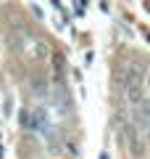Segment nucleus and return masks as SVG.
Wrapping results in <instances>:
<instances>
[{
    "mask_svg": "<svg viewBox=\"0 0 150 159\" xmlns=\"http://www.w3.org/2000/svg\"><path fill=\"white\" fill-rule=\"evenodd\" d=\"M11 48H13V53H16L19 58H27V61L29 58H32V61H42L50 53V48L32 32H16L11 37Z\"/></svg>",
    "mask_w": 150,
    "mask_h": 159,
    "instance_id": "1",
    "label": "nucleus"
},
{
    "mask_svg": "<svg viewBox=\"0 0 150 159\" xmlns=\"http://www.w3.org/2000/svg\"><path fill=\"white\" fill-rule=\"evenodd\" d=\"M124 88H127V96L132 98V103H140V88H142V72H140V66H129L127 69Z\"/></svg>",
    "mask_w": 150,
    "mask_h": 159,
    "instance_id": "2",
    "label": "nucleus"
},
{
    "mask_svg": "<svg viewBox=\"0 0 150 159\" xmlns=\"http://www.w3.org/2000/svg\"><path fill=\"white\" fill-rule=\"evenodd\" d=\"M145 114H148V119H150V101L145 103Z\"/></svg>",
    "mask_w": 150,
    "mask_h": 159,
    "instance_id": "3",
    "label": "nucleus"
},
{
    "mask_svg": "<svg viewBox=\"0 0 150 159\" xmlns=\"http://www.w3.org/2000/svg\"><path fill=\"white\" fill-rule=\"evenodd\" d=\"M148 85H150V77H148Z\"/></svg>",
    "mask_w": 150,
    "mask_h": 159,
    "instance_id": "4",
    "label": "nucleus"
}]
</instances>
